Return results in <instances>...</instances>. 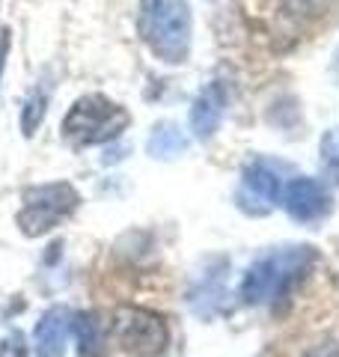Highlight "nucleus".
<instances>
[{
  "mask_svg": "<svg viewBox=\"0 0 339 357\" xmlns=\"http://www.w3.org/2000/svg\"><path fill=\"white\" fill-rule=\"evenodd\" d=\"M137 30L158 60L170 66H179L190 54V21L188 0H140L137 13Z\"/></svg>",
  "mask_w": 339,
  "mask_h": 357,
  "instance_id": "2",
  "label": "nucleus"
},
{
  "mask_svg": "<svg viewBox=\"0 0 339 357\" xmlns=\"http://www.w3.org/2000/svg\"><path fill=\"white\" fill-rule=\"evenodd\" d=\"M319 253L310 244H298V248H282L262 256L256 265L247 268L244 283H241V298L244 304L259 307V304H289L292 292L307 280L312 271Z\"/></svg>",
  "mask_w": 339,
  "mask_h": 357,
  "instance_id": "1",
  "label": "nucleus"
},
{
  "mask_svg": "<svg viewBox=\"0 0 339 357\" xmlns=\"http://www.w3.org/2000/svg\"><path fill=\"white\" fill-rule=\"evenodd\" d=\"M9 45H13V30L3 27L0 30V81H3V69H6V60H9Z\"/></svg>",
  "mask_w": 339,
  "mask_h": 357,
  "instance_id": "15",
  "label": "nucleus"
},
{
  "mask_svg": "<svg viewBox=\"0 0 339 357\" xmlns=\"http://www.w3.org/2000/svg\"><path fill=\"white\" fill-rule=\"evenodd\" d=\"M282 206H286L292 220H298V223H315V220H322V218L331 215L333 197L319 182V178L301 176V178H292L289 188L282 191Z\"/></svg>",
  "mask_w": 339,
  "mask_h": 357,
  "instance_id": "7",
  "label": "nucleus"
},
{
  "mask_svg": "<svg viewBox=\"0 0 339 357\" xmlns=\"http://www.w3.org/2000/svg\"><path fill=\"white\" fill-rule=\"evenodd\" d=\"M223 110H226V93L220 81H211L199 89L194 107H190V128L199 140L214 137V131L220 128L223 122Z\"/></svg>",
  "mask_w": 339,
  "mask_h": 357,
  "instance_id": "9",
  "label": "nucleus"
},
{
  "mask_svg": "<svg viewBox=\"0 0 339 357\" xmlns=\"http://www.w3.org/2000/svg\"><path fill=\"white\" fill-rule=\"evenodd\" d=\"M69 333H72V312L66 307H51L36 321V331H33L36 357H63L66 345H69Z\"/></svg>",
  "mask_w": 339,
  "mask_h": 357,
  "instance_id": "8",
  "label": "nucleus"
},
{
  "mask_svg": "<svg viewBox=\"0 0 339 357\" xmlns=\"http://www.w3.org/2000/svg\"><path fill=\"white\" fill-rule=\"evenodd\" d=\"M0 357H27V342L21 331H9L3 340H0Z\"/></svg>",
  "mask_w": 339,
  "mask_h": 357,
  "instance_id": "14",
  "label": "nucleus"
},
{
  "mask_svg": "<svg viewBox=\"0 0 339 357\" xmlns=\"http://www.w3.org/2000/svg\"><path fill=\"white\" fill-rule=\"evenodd\" d=\"M48 105H51V84L45 77V81H39L30 89L27 102L21 107V131H24V137H33L39 131L45 114H48Z\"/></svg>",
  "mask_w": 339,
  "mask_h": 357,
  "instance_id": "12",
  "label": "nucleus"
},
{
  "mask_svg": "<svg viewBox=\"0 0 339 357\" xmlns=\"http://www.w3.org/2000/svg\"><path fill=\"white\" fill-rule=\"evenodd\" d=\"M322 155H324V164H327V176L339 185V131H331L322 140Z\"/></svg>",
  "mask_w": 339,
  "mask_h": 357,
  "instance_id": "13",
  "label": "nucleus"
},
{
  "mask_svg": "<svg viewBox=\"0 0 339 357\" xmlns=\"http://www.w3.org/2000/svg\"><path fill=\"white\" fill-rule=\"evenodd\" d=\"M75 337H77V354L81 357H105V321L98 312H77L75 316Z\"/></svg>",
  "mask_w": 339,
  "mask_h": 357,
  "instance_id": "10",
  "label": "nucleus"
},
{
  "mask_svg": "<svg viewBox=\"0 0 339 357\" xmlns=\"http://www.w3.org/2000/svg\"><path fill=\"white\" fill-rule=\"evenodd\" d=\"M282 194V182L280 173L265 161H253L241 176V188H239V208L247 215H268L274 211Z\"/></svg>",
  "mask_w": 339,
  "mask_h": 357,
  "instance_id": "6",
  "label": "nucleus"
},
{
  "mask_svg": "<svg viewBox=\"0 0 339 357\" xmlns=\"http://www.w3.org/2000/svg\"><path fill=\"white\" fill-rule=\"evenodd\" d=\"M131 114L105 96H84L69 107L63 119V137L72 146H98L116 140L128 128Z\"/></svg>",
  "mask_w": 339,
  "mask_h": 357,
  "instance_id": "3",
  "label": "nucleus"
},
{
  "mask_svg": "<svg viewBox=\"0 0 339 357\" xmlns=\"http://www.w3.org/2000/svg\"><path fill=\"white\" fill-rule=\"evenodd\" d=\"M188 152V137L185 131L176 126V122H158L152 128V137H149V155L152 158H176V155Z\"/></svg>",
  "mask_w": 339,
  "mask_h": 357,
  "instance_id": "11",
  "label": "nucleus"
},
{
  "mask_svg": "<svg viewBox=\"0 0 339 357\" xmlns=\"http://www.w3.org/2000/svg\"><path fill=\"white\" fill-rule=\"evenodd\" d=\"M21 203L24 206L15 215L18 229L27 238H39V236H48L60 220L75 215V208L81 206V194L69 182H48V185L27 188Z\"/></svg>",
  "mask_w": 339,
  "mask_h": 357,
  "instance_id": "4",
  "label": "nucleus"
},
{
  "mask_svg": "<svg viewBox=\"0 0 339 357\" xmlns=\"http://www.w3.org/2000/svg\"><path fill=\"white\" fill-rule=\"evenodd\" d=\"M303 357H339V342H322L315 349H310Z\"/></svg>",
  "mask_w": 339,
  "mask_h": 357,
  "instance_id": "16",
  "label": "nucleus"
},
{
  "mask_svg": "<svg viewBox=\"0 0 339 357\" xmlns=\"http://www.w3.org/2000/svg\"><path fill=\"white\" fill-rule=\"evenodd\" d=\"M110 333H113V342L134 357H158L170 345L167 321L152 310L131 307V304H122L113 310Z\"/></svg>",
  "mask_w": 339,
  "mask_h": 357,
  "instance_id": "5",
  "label": "nucleus"
}]
</instances>
